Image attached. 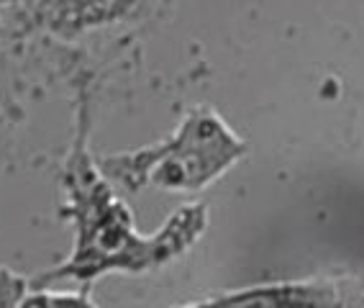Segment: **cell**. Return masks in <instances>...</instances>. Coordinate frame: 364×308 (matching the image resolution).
Wrapping results in <instances>:
<instances>
[{"instance_id": "6da1fadb", "label": "cell", "mask_w": 364, "mask_h": 308, "mask_svg": "<svg viewBox=\"0 0 364 308\" xmlns=\"http://www.w3.org/2000/svg\"><path fill=\"white\" fill-rule=\"evenodd\" d=\"M90 98L80 95L75 116V137L62 167L67 206L62 218L75 226V242L65 262L31 277V285H52L57 280H77L92 290V282L108 272L141 275L182 257L208 229V208L188 203L164 221L159 231L141 236L129 206L108 180L87 147Z\"/></svg>"}, {"instance_id": "277c9868", "label": "cell", "mask_w": 364, "mask_h": 308, "mask_svg": "<svg viewBox=\"0 0 364 308\" xmlns=\"http://www.w3.org/2000/svg\"><path fill=\"white\" fill-rule=\"evenodd\" d=\"M28 288H31V280L21 277L6 265H0V306H21Z\"/></svg>"}, {"instance_id": "3957f363", "label": "cell", "mask_w": 364, "mask_h": 308, "mask_svg": "<svg viewBox=\"0 0 364 308\" xmlns=\"http://www.w3.org/2000/svg\"><path fill=\"white\" fill-rule=\"evenodd\" d=\"M188 306H364V277L318 275L306 280L267 282L200 298Z\"/></svg>"}, {"instance_id": "7a4b0ae2", "label": "cell", "mask_w": 364, "mask_h": 308, "mask_svg": "<svg viewBox=\"0 0 364 308\" xmlns=\"http://www.w3.org/2000/svg\"><path fill=\"white\" fill-rule=\"evenodd\" d=\"M247 154V142L231 132L221 113L196 105L185 113L164 142L134 152L100 157V170L116 188L139 193L159 188L169 193H196L215 183Z\"/></svg>"}]
</instances>
